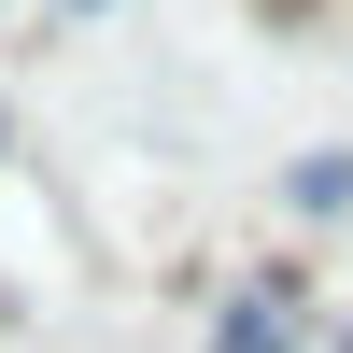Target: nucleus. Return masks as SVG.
I'll return each instance as SVG.
<instances>
[{
  "label": "nucleus",
  "instance_id": "f03ea898",
  "mask_svg": "<svg viewBox=\"0 0 353 353\" xmlns=\"http://www.w3.org/2000/svg\"><path fill=\"white\" fill-rule=\"evenodd\" d=\"M283 212H297V226H339L353 212V141H311V156L283 170Z\"/></svg>",
  "mask_w": 353,
  "mask_h": 353
},
{
  "label": "nucleus",
  "instance_id": "f257e3e1",
  "mask_svg": "<svg viewBox=\"0 0 353 353\" xmlns=\"http://www.w3.org/2000/svg\"><path fill=\"white\" fill-rule=\"evenodd\" d=\"M212 353H311V283H297V269L241 283V297H226V325H212Z\"/></svg>",
  "mask_w": 353,
  "mask_h": 353
},
{
  "label": "nucleus",
  "instance_id": "20e7f679",
  "mask_svg": "<svg viewBox=\"0 0 353 353\" xmlns=\"http://www.w3.org/2000/svg\"><path fill=\"white\" fill-rule=\"evenodd\" d=\"M71 14H99V0H71Z\"/></svg>",
  "mask_w": 353,
  "mask_h": 353
},
{
  "label": "nucleus",
  "instance_id": "7ed1b4c3",
  "mask_svg": "<svg viewBox=\"0 0 353 353\" xmlns=\"http://www.w3.org/2000/svg\"><path fill=\"white\" fill-rule=\"evenodd\" d=\"M0 156H14V113H0Z\"/></svg>",
  "mask_w": 353,
  "mask_h": 353
}]
</instances>
